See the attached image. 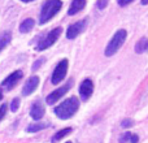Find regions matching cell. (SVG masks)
<instances>
[{
	"instance_id": "1",
	"label": "cell",
	"mask_w": 148,
	"mask_h": 143,
	"mask_svg": "<svg viewBox=\"0 0 148 143\" xmlns=\"http://www.w3.org/2000/svg\"><path fill=\"white\" fill-rule=\"evenodd\" d=\"M79 109V100L75 96H70L66 100L59 104L55 108V115L60 118V120H69L77 113Z\"/></svg>"
},
{
	"instance_id": "2",
	"label": "cell",
	"mask_w": 148,
	"mask_h": 143,
	"mask_svg": "<svg viewBox=\"0 0 148 143\" xmlns=\"http://www.w3.org/2000/svg\"><path fill=\"white\" fill-rule=\"evenodd\" d=\"M62 7V1L61 0H47L43 4L40 10V16H39V22L43 23L48 22L51 18H53L55 16L59 13V10Z\"/></svg>"
},
{
	"instance_id": "3",
	"label": "cell",
	"mask_w": 148,
	"mask_h": 143,
	"mask_svg": "<svg viewBox=\"0 0 148 143\" xmlns=\"http://www.w3.org/2000/svg\"><path fill=\"white\" fill-rule=\"evenodd\" d=\"M127 36V31L121 29V30L116 31V34L112 36V39L109 41V43L105 47V56H113L114 54H117V51L123 46Z\"/></svg>"
},
{
	"instance_id": "4",
	"label": "cell",
	"mask_w": 148,
	"mask_h": 143,
	"mask_svg": "<svg viewBox=\"0 0 148 143\" xmlns=\"http://www.w3.org/2000/svg\"><path fill=\"white\" fill-rule=\"evenodd\" d=\"M61 33H62L61 28H55L53 30L49 31L44 38H42V41L39 42V44L36 46V50H38V51H44V50L49 48V47H51L52 44H55V42L60 38Z\"/></svg>"
},
{
	"instance_id": "5",
	"label": "cell",
	"mask_w": 148,
	"mask_h": 143,
	"mask_svg": "<svg viewBox=\"0 0 148 143\" xmlns=\"http://www.w3.org/2000/svg\"><path fill=\"white\" fill-rule=\"evenodd\" d=\"M73 86V81L70 79L69 81V83H66V85H64V86H61V87H59L57 90H55V91H52L51 94L47 96V99H46V103L48 105H53L55 103H57V100H60L62 96H64L65 94H66L68 91L70 90V87Z\"/></svg>"
},
{
	"instance_id": "6",
	"label": "cell",
	"mask_w": 148,
	"mask_h": 143,
	"mask_svg": "<svg viewBox=\"0 0 148 143\" xmlns=\"http://www.w3.org/2000/svg\"><path fill=\"white\" fill-rule=\"evenodd\" d=\"M68 67H69V63L68 59H62L61 61L57 64V67L55 68V72L52 74V83L57 85L62 81V79L66 77V72H68Z\"/></svg>"
},
{
	"instance_id": "7",
	"label": "cell",
	"mask_w": 148,
	"mask_h": 143,
	"mask_svg": "<svg viewBox=\"0 0 148 143\" xmlns=\"http://www.w3.org/2000/svg\"><path fill=\"white\" fill-rule=\"evenodd\" d=\"M87 28V18H83V20L78 21V22H74L73 25H70L68 28V31H66V38L68 39H74L82 34Z\"/></svg>"
},
{
	"instance_id": "8",
	"label": "cell",
	"mask_w": 148,
	"mask_h": 143,
	"mask_svg": "<svg viewBox=\"0 0 148 143\" xmlns=\"http://www.w3.org/2000/svg\"><path fill=\"white\" fill-rule=\"evenodd\" d=\"M23 77V73L22 70H16L13 72L12 74H9V76L7 77V78L3 81V87H4L5 90H12L13 87H16V85L18 83V82L21 81V78Z\"/></svg>"
},
{
	"instance_id": "9",
	"label": "cell",
	"mask_w": 148,
	"mask_h": 143,
	"mask_svg": "<svg viewBox=\"0 0 148 143\" xmlns=\"http://www.w3.org/2000/svg\"><path fill=\"white\" fill-rule=\"evenodd\" d=\"M92 92H94V83H92V81L90 78L84 79V81H82L81 86H79V96H81L82 100H88L90 98H91Z\"/></svg>"
},
{
	"instance_id": "10",
	"label": "cell",
	"mask_w": 148,
	"mask_h": 143,
	"mask_svg": "<svg viewBox=\"0 0 148 143\" xmlns=\"http://www.w3.org/2000/svg\"><path fill=\"white\" fill-rule=\"evenodd\" d=\"M39 86V77L38 76H33L26 81V83L23 85V89H22V95L23 96H29L31 95L34 91L36 90V87Z\"/></svg>"
},
{
	"instance_id": "11",
	"label": "cell",
	"mask_w": 148,
	"mask_h": 143,
	"mask_svg": "<svg viewBox=\"0 0 148 143\" xmlns=\"http://www.w3.org/2000/svg\"><path fill=\"white\" fill-rule=\"evenodd\" d=\"M30 116H31V118H34L35 121L43 118V116H44V107H43V104H42L39 100H38V102H35L33 105H31Z\"/></svg>"
},
{
	"instance_id": "12",
	"label": "cell",
	"mask_w": 148,
	"mask_h": 143,
	"mask_svg": "<svg viewBox=\"0 0 148 143\" xmlns=\"http://www.w3.org/2000/svg\"><path fill=\"white\" fill-rule=\"evenodd\" d=\"M84 7H86V0H73L72 4H70L69 10H68V14L69 16L77 14L82 9H84Z\"/></svg>"
},
{
	"instance_id": "13",
	"label": "cell",
	"mask_w": 148,
	"mask_h": 143,
	"mask_svg": "<svg viewBox=\"0 0 148 143\" xmlns=\"http://www.w3.org/2000/svg\"><path fill=\"white\" fill-rule=\"evenodd\" d=\"M48 124L47 122H36V124H31V125L27 126L26 131L27 133H36V131H40V130H44V129L48 128Z\"/></svg>"
},
{
	"instance_id": "14",
	"label": "cell",
	"mask_w": 148,
	"mask_h": 143,
	"mask_svg": "<svg viewBox=\"0 0 148 143\" xmlns=\"http://www.w3.org/2000/svg\"><path fill=\"white\" fill-rule=\"evenodd\" d=\"M34 25H35V21H34L33 18H26L20 25V31L21 33H29V31L34 28Z\"/></svg>"
},
{
	"instance_id": "15",
	"label": "cell",
	"mask_w": 148,
	"mask_h": 143,
	"mask_svg": "<svg viewBox=\"0 0 148 143\" xmlns=\"http://www.w3.org/2000/svg\"><path fill=\"white\" fill-rule=\"evenodd\" d=\"M148 51V39L142 38L138 43L135 44V52L136 54H143V52Z\"/></svg>"
},
{
	"instance_id": "16",
	"label": "cell",
	"mask_w": 148,
	"mask_h": 143,
	"mask_svg": "<svg viewBox=\"0 0 148 143\" xmlns=\"http://www.w3.org/2000/svg\"><path fill=\"white\" fill-rule=\"evenodd\" d=\"M10 41H12V35H10V33H4V34L0 35V52H1L10 43Z\"/></svg>"
},
{
	"instance_id": "17",
	"label": "cell",
	"mask_w": 148,
	"mask_h": 143,
	"mask_svg": "<svg viewBox=\"0 0 148 143\" xmlns=\"http://www.w3.org/2000/svg\"><path fill=\"white\" fill-rule=\"evenodd\" d=\"M69 133H72V128H66V129H62V130H60L59 133H57L56 135L53 137V142H56V141H60V139H62L64 137H66Z\"/></svg>"
},
{
	"instance_id": "18",
	"label": "cell",
	"mask_w": 148,
	"mask_h": 143,
	"mask_svg": "<svg viewBox=\"0 0 148 143\" xmlns=\"http://www.w3.org/2000/svg\"><path fill=\"white\" fill-rule=\"evenodd\" d=\"M18 107H20V99L14 98V99L12 100V103H10V111H12V112H17Z\"/></svg>"
},
{
	"instance_id": "19",
	"label": "cell",
	"mask_w": 148,
	"mask_h": 143,
	"mask_svg": "<svg viewBox=\"0 0 148 143\" xmlns=\"http://www.w3.org/2000/svg\"><path fill=\"white\" fill-rule=\"evenodd\" d=\"M131 135H133V134H131V133H125L122 137H121L120 143H126V142H129V143H130V141H131Z\"/></svg>"
},
{
	"instance_id": "20",
	"label": "cell",
	"mask_w": 148,
	"mask_h": 143,
	"mask_svg": "<svg viewBox=\"0 0 148 143\" xmlns=\"http://www.w3.org/2000/svg\"><path fill=\"white\" fill-rule=\"evenodd\" d=\"M7 109H8V105L5 104H1V107H0V121L3 120V118L5 117V113H7Z\"/></svg>"
},
{
	"instance_id": "21",
	"label": "cell",
	"mask_w": 148,
	"mask_h": 143,
	"mask_svg": "<svg viewBox=\"0 0 148 143\" xmlns=\"http://www.w3.org/2000/svg\"><path fill=\"white\" fill-rule=\"evenodd\" d=\"M107 5H108V0H97L96 1V8H99V9H105Z\"/></svg>"
},
{
	"instance_id": "22",
	"label": "cell",
	"mask_w": 148,
	"mask_h": 143,
	"mask_svg": "<svg viewBox=\"0 0 148 143\" xmlns=\"http://www.w3.org/2000/svg\"><path fill=\"white\" fill-rule=\"evenodd\" d=\"M121 126H122V128H130V126H133V120H130V118H126V120L122 121Z\"/></svg>"
},
{
	"instance_id": "23",
	"label": "cell",
	"mask_w": 148,
	"mask_h": 143,
	"mask_svg": "<svg viewBox=\"0 0 148 143\" xmlns=\"http://www.w3.org/2000/svg\"><path fill=\"white\" fill-rule=\"evenodd\" d=\"M43 63H44V59H43V57H42V59H39V60H36V61L34 63V65H33V70L35 72V70L38 69L39 67H40L42 64H43Z\"/></svg>"
},
{
	"instance_id": "24",
	"label": "cell",
	"mask_w": 148,
	"mask_h": 143,
	"mask_svg": "<svg viewBox=\"0 0 148 143\" xmlns=\"http://www.w3.org/2000/svg\"><path fill=\"white\" fill-rule=\"evenodd\" d=\"M134 0H118V4L121 5V7H125V5L130 4V3H133Z\"/></svg>"
},
{
	"instance_id": "25",
	"label": "cell",
	"mask_w": 148,
	"mask_h": 143,
	"mask_svg": "<svg viewBox=\"0 0 148 143\" xmlns=\"http://www.w3.org/2000/svg\"><path fill=\"white\" fill-rule=\"evenodd\" d=\"M138 135H136V134H133V135H131V141H130V143H136L138 142Z\"/></svg>"
},
{
	"instance_id": "26",
	"label": "cell",
	"mask_w": 148,
	"mask_h": 143,
	"mask_svg": "<svg viewBox=\"0 0 148 143\" xmlns=\"http://www.w3.org/2000/svg\"><path fill=\"white\" fill-rule=\"evenodd\" d=\"M142 4H143V5H147V4H148V0H142Z\"/></svg>"
},
{
	"instance_id": "27",
	"label": "cell",
	"mask_w": 148,
	"mask_h": 143,
	"mask_svg": "<svg viewBox=\"0 0 148 143\" xmlns=\"http://www.w3.org/2000/svg\"><path fill=\"white\" fill-rule=\"evenodd\" d=\"M21 1H23V3H30V1H34V0H21Z\"/></svg>"
},
{
	"instance_id": "28",
	"label": "cell",
	"mask_w": 148,
	"mask_h": 143,
	"mask_svg": "<svg viewBox=\"0 0 148 143\" xmlns=\"http://www.w3.org/2000/svg\"><path fill=\"white\" fill-rule=\"evenodd\" d=\"M1 99H3V91L0 90V100H1Z\"/></svg>"
},
{
	"instance_id": "29",
	"label": "cell",
	"mask_w": 148,
	"mask_h": 143,
	"mask_svg": "<svg viewBox=\"0 0 148 143\" xmlns=\"http://www.w3.org/2000/svg\"><path fill=\"white\" fill-rule=\"evenodd\" d=\"M66 143H73V142H66Z\"/></svg>"
}]
</instances>
